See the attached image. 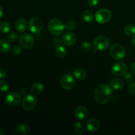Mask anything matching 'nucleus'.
I'll list each match as a JSON object with an SVG mask.
<instances>
[{"label": "nucleus", "instance_id": "f704fd0d", "mask_svg": "<svg viewBox=\"0 0 135 135\" xmlns=\"http://www.w3.org/2000/svg\"><path fill=\"white\" fill-rule=\"evenodd\" d=\"M6 76V73L4 70L0 69V79H3Z\"/></svg>", "mask_w": 135, "mask_h": 135}, {"label": "nucleus", "instance_id": "72a5a7b5", "mask_svg": "<svg viewBox=\"0 0 135 135\" xmlns=\"http://www.w3.org/2000/svg\"><path fill=\"white\" fill-rule=\"evenodd\" d=\"M129 71L133 75L135 76V63H132L130 66H129Z\"/></svg>", "mask_w": 135, "mask_h": 135}, {"label": "nucleus", "instance_id": "2eb2a0df", "mask_svg": "<svg viewBox=\"0 0 135 135\" xmlns=\"http://www.w3.org/2000/svg\"><path fill=\"white\" fill-rule=\"evenodd\" d=\"M15 28L18 32L22 33L27 28V22L23 18H20L16 21Z\"/></svg>", "mask_w": 135, "mask_h": 135}, {"label": "nucleus", "instance_id": "5701e85b", "mask_svg": "<svg viewBox=\"0 0 135 135\" xmlns=\"http://www.w3.org/2000/svg\"><path fill=\"white\" fill-rule=\"evenodd\" d=\"M55 54H56L57 56L58 57L63 58L66 56V55L67 54V51L65 47H63V46H59V47H57L56 48Z\"/></svg>", "mask_w": 135, "mask_h": 135}, {"label": "nucleus", "instance_id": "f257e3e1", "mask_svg": "<svg viewBox=\"0 0 135 135\" xmlns=\"http://www.w3.org/2000/svg\"><path fill=\"white\" fill-rule=\"evenodd\" d=\"M112 88L108 84H101L98 86L94 91V97L98 104L104 105L110 101L112 98Z\"/></svg>", "mask_w": 135, "mask_h": 135}, {"label": "nucleus", "instance_id": "4be33fe9", "mask_svg": "<svg viewBox=\"0 0 135 135\" xmlns=\"http://www.w3.org/2000/svg\"><path fill=\"white\" fill-rule=\"evenodd\" d=\"M125 33L129 36H135V26L133 25H127L124 28Z\"/></svg>", "mask_w": 135, "mask_h": 135}, {"label": "nucleus", "instance_id": "423d86ee", "mask_svg": "<svg viewBox=\"0 0 135 135\" xmlns=\"http://www.w3.org/2000/svg\"><path fill=\"white\" fill-rule=\"evenodd\" d=\"M127 66L125 63L121 61L115 62L112 65L111 71L112 74L116 76H125L127 73Z\"/></svg>", "mask_w": 135, "mask_h": 135}, {"label": "nucleus", "instance_id": "39448f33", "mask_svg": "<svg viewBox=\"0 0 135 135\" xmlns=\"http://www.w3.org/2000/svg\"><path fill=\"white\" fill-rule=\"evenodd\" d=\"M94 46L98 51H105L110 46V40L106 36H100L94 41Z\"/></svg>", "mask_w": 135, "mask_h": 135}, {"label": "nucleus", "instance_id": "4468645a", "mask_svg": "<svg viewBox=\"0 0 135 135\" xmlns=\"http://www.w3.org/2000/svg\"><path fill=\"white\" fill-rule=\"evenodd\" d=\"M86 127L88 131L91 133H94V132L98 131L100 129V123L97 119L92 118L88 121Z\"/></svg>", "mask_w": 135, "mask_h": 135}, {"label": "nucleus", "instance_id": "a211bd4d", "mask_svg": "<svg viewBox=\"0 0 135 135\" xmlns=\"http://www.w3.org/2000/svg\"><path fill=\"white\" fill-rule=\"evenodd\" d=\"M16 131L20 134H27L30 132V127L26 123H20L16 127Z\"/></svg>", "mask_w": 135, "mask_h": 135}, {"label": "nucleus", "instance_id": "e433bc0d", "mask_svg": "<svg viewBox=\"0 0 135 135\" xmlns=\"http://www.w3.org/2000/svg\"><path fill=\"white\" fill-rule=\"evenodd\" d=\"M3 9L2 7L0 6V19L3 17Z\"/></svg>", "mask_w": 135, "mask_h": 135}, {"label": "nucleus", "instance_id": "a878e982", "mask_svg": "<svg viewBox=\"0 0 135 135\" xmlns=\"http://www.w3.org/2000/svg\"><path fill=\"white\" fill-rule=\"evenodd\" d=\"M91 49H92V44L90 42H84L80 45V50L84 52H88L90 51Z\"/></svg>", "mask_w": 135, "mask_h": 135}, {"label": "nucleus", "instance_id": "aec40b11", "mask_svg": "<svg viewBox=\"0 0 135 135\" xmlns=\"http://www.w3.org/2000/svg\"><path fill=\"white\" fill-rule=\"evenodd\" d=\"M86 72L84 71V70L82 69H76L75 70V71H74V76H75L77 80H84L86 78Z\"/></svg>", "mask_w": 135, "mask_h": 135}, {"label": "nucleus", "instance_id": "1a4fd4ad", "mask_svg": "<svg viewBox=\"0 0 135 135\" xmlns=\"http://www.w3.org/2000/svg\"><path fill=\"white\" fill-rule=\"evenodd\" d=\"M61 86L65 90L73 89L75 86V79L72 75L68 73L63 76L61 79Z\"/></svg>", "mask_w": 135, "mask_h": 135}, {"label": "nucleus", "instance_id": "f03ea898", "mask_svg": "<svg viewBox=\"0 0 135 135\" xmlns=\"http://www.w3.org/2000/svg\"><path fill=\"white\" fill-rule=\"evenodd\" d=\"M47 28L51 34L59 36L63 32L65 27V25L61 20L58 18H52L49 21Z\"/></svg>", "mask_w": 135, "mask_h": 135}, {"label": "nucleus", "instance_id": "f8f14e48", "mask_svg": "<svg viewBox=\"0 0 135 135\" xmlns=\"http://www.w3.org/2000/svg\"><path fill=\"white\" fill-rule=\"evenodd\" d=\"M63 42L68 46H72L76 42V36L72 32H67L63 35Z\"/></svg>", "mask_w": 135, "mask_h": 135}, {"label": "nucleus", "instance_id": "cd10ccee", "mask_svg": "<svg viewBox=\"0 0 135 135\" xmlns=\"http://www.w3.org/2000/svg\"><path fill=\"white\" fill-rule=\"evenodd\" d=\"M65 27L68 30H75L76 27V24L73 21H68L66 22L65 25Z\"/></svg>", "mask_w": 135, "mask_h": 135}, {"label": "nucleus", "instance_id": "c9c22d12", "mask_svg": "<svg viewBox=\"0 0 135 135\" xmlns=\"http://www.w3.org/2000/svg\"><path fill=\"white\" fill-rule=\"evenodd\" d=\"M20 93H21L22 95H25L26 94V90L25 89V88H22L20 90Z\"/></svg>", "mask_w": 135, "mask_h": 135}, {"label": "nucleus", "instance_id": "0eeeda50", "mask_svg": "<svg viewBox=\"0 0 135 135\" xmlns=\"http://www.w3.org/2000/svg\"><path fill=\"white\" fill-rule=\"evenodd\" d=\"M36 98L34 94H28L23 98L22 102V106L24 110L32 111L36 105Z\"/></svg>", "mask_w": 135, "mask_h": 135}, {"label": "nucleus", "instance_id": "bb28decb", "mask_svg": "<svg viewBox=\"0 0 135 135\" xmlns=\"http://www.w3.org/2000/svg\"><path fill=\"white\" fill-rule=\"evenodd\" d=\"M7 39L12 42H16L19 39V37H18V34L15 32H11L8 34Z\"/></svg>", "mask_w": 135, "mask_h": 135}, {"label": "nucleus", "instance_id": "6ab92c4d", "mask_svg": "<svg viewBox=\"0 0 135 135\" xmlns=\"http://www.w3.org/2000/svg\"><path fill=\"white\" fill-rule=\"evenodd\" d=\"M11 49V44L8 40L5 39L0 40V51L3 53H7Z\"/></svg>", "mask_w": 135, "mask_h": 135}, {"label": "nucleus", "instance_id": "4c0bfd02", "mask_svg": "<svg viewBox=\"0 0 135 135\" xmlns=\"http://www.w3.org/2000/svg\"><path fill=\"white\" fill-rule=\"evenodd\" d=\"M131 44L133 45V46H134V47H135V36H133V38H132V39H131Z\"/></svg>", "mask_w": 135, "mask_h": 135}, {"label": "nucleus", "instance_id": "412c9836", "mask_svg": "<svg viewBox=\"0 0 135 135\" xmlns=\"http://www.w3.org/2000/svg\"><path fill=\"white\" fill-rule=\"evenodd\" d=\"M83 18L86 22H92L94 21V15L90 11L86 10L83 13Z\"/></svg>", "mask_w": 135, "mask_h": 135}, {"label": "nucleus", "instance_id": "ddd939ff", "mask_svg": "<svg viewBox=\"0 0 135 135\" xmlns=\"http://www.w3.org/2000/svg\"><path fill=\"white\" fill-rule=\"evenodd\" d=\"M74 115L77 119L84 120L88 117V111L85 106L80 105L75 109Z\"/></svg>", "mask_w": 135, "mask_h": 135}, {"label": "nucleus", "instance_id": "9b49d317", "mask_svg": "<svg viewBox=\"0 0 135 135\" xmlns=\"http://www.w3.org/2000/svg\"><path fill=\"white\" fill-rule=\"evenodd\" d=\"M21 100H22V96L21 94L16 92H9L5 97V102L8 105L11 106L18 105L21 103Z\"/></svg>", "mask_w": 135, "mask_h": 135}, {"label": "nucleus", "instance_id": "7c9ffc66", "mask_svg": "<svg viewBox=\"0 0 135 135\" xmlns=\"http://www.w3.org/2000/svg\"><path fill=\"white\" fill-rule=\"evenodd\" d=\"M125 80L127 83H131L133 82V75L131 73H127L125 75Z\"/></svg>", "mask_w": 135, "mask_h": 135}, {"label": "nucleus", "instance_id": "b1692460", "mask_svg": "<svg viewBox=\"0 0 135 135\" xmlns=\"http://www.w3.org/2000/svg\"><path fill=\"white\" fill-rule=\"evenodd\" d=\"M74 129H75V132L78 134H82L85 132V128H84V125L83 123L80 122H77L74 125Z\"/></svg>", "mask_w": 135, "mask_h": 135}, {"label": "nucleus", "instance_id": "473e14b6", "mask_svg": "<svg viewBox=\"0 0 135 135\" xmlns=\"http://www.w3.org/2000/svg\"><path fill=\"white\" fill-rule=\"evenodd\" d=\"M98 2L99 0H87L88 5L89 6L92 7L96 6L98 5Z\"/></svg>", "mask_w": 135, "mask_h": 135}, {"label": "nucleus", "instance_id": "20e7f679", "mask_svg": "<svg viewBox=\"0 0 135 135\" xmlns=\"http://www.w3.org/2000/svg\"><path fill=\"white\" fill-rule=\"evenodd\" d=\"M109 54L112 58L116 60H121L123 59L126 54L125 48L119 44H115L110 47Z\"/></svg>", "mask_w": 135, "mask_h": 135}, {"label": "nucleus", "instance_id": "c85d7f7f", "mask_svg": "<svg viewBox=\"0 0 135 135\" xmlns=\"http://www.w3.org/2000/svg\"><path fill=\"white\" fill-rule=\"evenodd\" d=\"M9 84L6 80H1L0 81V91L5 92L9 90Z\"/></svg>", "mask_w": 135, "mask_h": 135}, {"label": "nucleus", "instance_id": "2f4dec72", "mask_svg": "<svg viewBox=\"0 0 135 135\" xmlns=\"http://www.w3.org/2000/svg\"><path fill=\"white\" fill-rule=\"evenodd\" d=\"M129 91L132 95L135 96V82L130 83V85L129 86Z\"/></svg>", "mask_w": 135, "mask_h": 135}, {"label": "nucleus", "instance_id": "58836bf2", "mask_svg": "<svg viewBox=\"0 0 135 135\" xmlns=\"http://www.w3.org/2000/svg\"><path fill=\"white\" fill-rule=\"evenodd\" d=\"M5 134V130H3V129H0V135H3Z\"/></svg>", "mask_w": 135, "mask_h": 135}, {"label": "nucleus", "instance_id": "393cba45", "mask_svg": "<svg viewBox=\"0 0 135 135\" xmlns=\"http://www.w3.org/2000/svg\"><path fill=\"white\" fill-rule=\"evenodd\" d=\"M10 28V25L7 22H3L0 25V31L3 33V34H6V33L9 32Z\"/></svg>", "mask_w": 135, "mask_h": 135}, {"label": "nucleus", "instance_id": "f3484780", "mask_svg": "<svg viewBox=\"0 0 135 135\" xmlns=\"http://www.w3.org/2000/svg\"><path fill=\"white\" fill-rule=\"evenodd\" d=\"M44 86L40 83H36L33 84L30 88V92L34 95H39L43 92Z\"/></svg>", "mask_w": 135, "mask_h": 135}, {"label": "nucleus", "instance_id": "6e6552de", "mask_svg": "<svg viewBox=\"0 0 135 135\" xmlns=\"http://www.w3.org/2000/svg\"><path fill=\"white\" fill-rule=\"evenodd\" d=\"M19 43L21 46L25 49H30L34 45V38L31 34L25 33L19 37Z\"/></svg>", "mask_w": 135, "mask_h": 135}, {"label": "nucleus", "instance_id": "c756f323", "mask_svg": "<svg viewBox=\"0 0 135 135\" xmlns=\"http://www.w3.org/2000/svg\"><path fill=\"white\" fill-rule=\"evenodd\" d=\"M11 50H12V52H13L14 54H16V55H18V54H21V51H22L21 47H20L19 46H18V45H16V46H13V47H12Z\"/></svg>", "mask_w": 135, "mask_h": 135}, {"label": "nucleus", "instance_id": "dca6fc26", "mask_svg": "<svg viewBox=\"0 0 135 135\" xmlns=\"http://www.w3.org/2000/svg\"><path fill=\"white\" fill-rule=\"evenodd\" d=\"M110 86L115 90H121L124 87V82L119 78L112 79L110 81Z\"/></svg>", "mask_w": 135, "mask_h": 135}, {"label": "nucleus", "instance_id": "9d476101", "mask_svg": "<svg viewBox=\"0 0 135 135\" xmlns=\"http://www.w3.org/2000/svg\"><path fill=\"white\" fill-rule=\"evenodd\" d=\"M28 27L33 34H39L43 28V23L39 18L33 17L29 21Z\"/></svg>", "mask_w": 135, "mask_h": 135}, {"label": "nucleus", "instance_id": "7ed1b4c3", "mask_svg": "<svg viewBox=\"0 0 135 135\" xmlns=\"http://www.w3.org/2000/svg\"><path fill=\"white\" fill-rule=\"evenodd\" d=\"M112 18V12L108 9H100L95 15V20L98 23L105 24L109 22Z\"/></svg>", "mask_w": 135, "mask_h": 135}]
</instances>
